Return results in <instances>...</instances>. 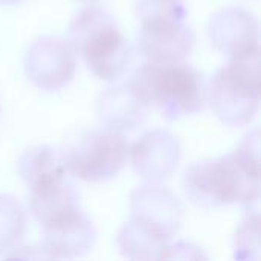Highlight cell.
<instances>
[{
  "mask_svg": "<svg viewBox=\"0 0 261 261\" xmlns=\"http://www.w3.org/2000/svg\"><path fill=\"white\" fill-rule=\"evenodd\" d=\"M21 0H0V5H15Z\"/></svg>",
  "mask_w": 261,
  "mask_h": 261,
  "instance_id": "ffe728a7",
  "label": "cell"
},
{
  "mask_svg": "<svg viewBox=\"0 0 261 261\" xmlns=\"http://www.w3.org/2000/svg\"><path fill=\"white\" fill-rule=\"evenodd\" d=\"M132 164L138 176L151 185L165 182L176 171L180 161V144L165 130L144 135L132 148Z\"/></svg>",
  "mask_w": 261,
  "mask_h": 261,
  "instance_id": "30bf717a",
  "label": "cell"
},
{
  "mask_svg": "<svg viewBox=\"0 0 261 261\" xmlns=\"http://www.w3.org/2000/svg\"><path fill=\"white\" fill-rule=\"evenodd\" d=\"M185 20L150 18L141 21L139 50L151 63H180L193 50L196 35Z\"/></svg>",
  "mask_w": 261,
  "mask_h": 261,
  "instance_id": "52a82bcc",
  "label": "cell"
},
{
  "mask_svg": "<svg viewBox=\"0 0 261 261\" xmlns=\"http://www.w3.org/2000/svg\"><path fill=\"white\" fill-rule=\"evenodd\" d=\"M236 258L258 260L260 258V216L255 211L240 223L236 234Z\"/></svg>",
  "mask_w": 261,
  "mask_h": 261,
  "instance_id": "e0dca14e",
  "label": "cell"
},
{
  "mask_svg": "<svg viewBox=\"0 0 261 261\" xmlns=\"http://www.w3.org/2000/svg\"><path fill=\"white\" fill-rule=\"evenodd\" d=\"M29 191L31 213L41 226L61 214L80 210L78 191L66 176L34 185Z\"/></svg>",
  "mask_w": 261,
  "mask_h": 261,
  "instance_id": "7c38bea8",
  "label": "cell"
},
{
  "mask_svg": "<svg viewBox=\"0 0 261 261\" xmlns=\"http://www.w3.org/2000/svg\"><path fill=\"white\" fill-rule=\"evenodd\" d=\"M96 113L106 128L119 133L135 130L145 121V107L127 84L107 89L98 99Z\"/></svg>",
  "mask_w": 261,
  "mask_h": 261,
  "instance_id": "4fadbf2b",
  "label": "cell"
},
{
  "mask_svg": "<svg viewBox=\"0 0 261 261\" xmlns=\"http://www.w3.org/2000/svg\"><path fill=\"white\" fill-rule=\"evenodd\" d=\"M188 200L202 208L251 206L260 197V132L254 128L229 156L190 165L182 179Z\"/></svg>",
  "mask_w": 261,
  "mask_h": 261,
  "instance_id": "6da1fadb",
  "label": "cell"
},
{
  "mask_svg": "<svg viewBox=\"0 0 261 261\" xmlns=\"http://www.w3.org/2000/svg\"><path fill=\"white\" fill-rule=\"evenodd\" d=\"M67 41L101 80L121 78L130 61L132 47L113 15L98 6L83 9L69 28Z\"/></svg>",
  "mask_w": 261,
  "mask_h": 261,
  "instance_id": "3957f363",
  "label": "cell"
},
{
  "mask_svg": "<svg viewBox=\"0 0 261 261\" xmlns=\"http://www.w3.org/2000/svg\"><path fill=\"white\" fill-rule=\"evenodd\" d=\"M127 87L144 107H158L170 121L199 113L208 102L203 75L182 61H150L135 72Z\"/></svg>",
  "mask_w": 261,
  "mask_h": 261,
  "instance_id": "7a4b0ae2",
  "label": "cell"
},
{
  "mask_svg": "<svg viewBox=\"0 0 261 261\" xmlns=\"http://www.w3.org/2000/svg\"><path fill=\"white\" fill-rule=\"evenodd\" d=\"M76 70V52L67 40L44 37L24 57V72L40 89L54 92L69 84Z\"/></svg>",
  "mask_w": 261,
  "mask_h": 261,
  "instance_id": "8992f818",
  "label": "cell"
},
{
  "mask_svg": "<svg viewBox=\"0 0 261 261\" xmlns=\"http://www.w3.org/2000/svg\"><path fill=\"white\" fill-rule=\"evenodd\" d=\"M167 243L168 240L161 234L133 219L125 223L118 234V246L121 248V252L132 260H159Z\"/></svg>",
  "mask_w": 261,
  "mask_h": 261,
  "instance_id": "9a60e30c",
  "label": "cell"
},
{
  "mask_svg": "<svg viewBox=\"0 0 261 261\" xmlns=\"http://www.w3.org/2000/svg\"><path fill=\"white\" fill-rule=\"evenodd\" d=\"M132 219L170 240L180 226L182 205L168 190L150 185L132 194Z\"/></svg>",
  "mask_w": 261,
  "mask_h": 261,
  "instance_id": "8fae6325",
  "label": "cell"
},
{
  "mask_svg": "<svg viewBox=\"0 0 261 261\" xmlns=\"http://www.w3.org/2000/svg\"><path fill=\"white\" fill-rule=\"evenodd\" d=\"M0 113H2V109H0Z\"/></svg>",
  "mask_w": 261,
  "mask_h": 261,
  "instance_id": "7402d4cb",
  "label": "cell"
},
{
  "mask_svg": "<svg viewBox=\"0 0 261 261\" xmlns=\"http://www.w3.org/2000/svg\"><path fill=\"white\" fill-rule=\"evenodd\" d=\"M61 154L67 173L86 182L102 184L119 174L130 148L122 133L99 128L78 135Z\"/></svg>",
  "mask_w": 261,
  "mask_h": 261,
  "instance_id": "5b68a950",
  "label": "cell"
},
{
  "mask_svg": "<svg viewBox=\"0 0 261 261\" xmlns=\"http://www.w3.org/2000/svg\"><path fill=\"white\" fill-rule=\"evenodd\" d=\"M26 232V213L11 196H0V257L18 246Z\"/></svg>",
  "mask_w": 261,
  "mask_h": 261,
  "instance_id": "2e32d148",
  "label": "cell"
},
{
  "mask_svg": "<svg viewBox=\"0 0 261 261\" xmlns=\"http://www.w3.org/2000/svg\"><path fill=\"white\" fill-rule=\"evenodd\" d=\"M17 170L28 188L50 179L67 176L63 154L47 145L26 150L17 162Z\"/></svg>",
  "mask_w": 261,
  "mask_h": 261,
  "instance_id": "5bb4252c",
  "label": "cell"
},
{
  "mask_svg": "<svg viewBox=\"0 0 261 261\" xmlns=\"http://www.w3.org/2000/svg\"><path fill=\"white\" fill-rule=\"evenodd\" d=\"M260 50L217 70L208 86V102L216 116L229 127L248 125L260 107Z\"/></svg>",
  "mask_w": 261,
  "mask_h": 261,
  "instance_id": "277c9868",
  "label": "cell"
},
{
  "mask_svg": "<svg viewBox=\"0 0 261 261\" xmlns=\"http://www.w3.org/2000/svg\"><path fill=\"white\" fill-rule=\"evenodd\" d=\"M208 35L216 49L231 60L258 52V21L242 8H225L208 21Z\"/></svg>",
  "mask_w": 261,
  "mask_h": 261,
  "instance_id": "9c48e42d",
  "label": "cell"
},
{
  "mask_svg": "<svg viewBox=\"0 0 261 261\" xmlns=\"http://www.w3.org/2000/svg\"><path fill=\"white\" fill-rule=\"evenodd\" d=\"M5 258H24V260L31 258V260H37V258H47V257L44 255L41 248L40 249H37V248H15L9 254H6Z\"/></svg>",
  "mask_w": 261,
  "mask_h": 261,
  "instance_id": "d6986e66",
  "label": "cell"
},
{
  "mask_svg": "<svg viewBox=\"0 0 261 261\" xmlns=\"http://www.w3.org/2000/svg\"><path fill=\"white\" fill-rule=\"evenodd\" d=\"M96 242L92 222L80 211H69L43 225L41 251L47 258L72 260L86 255Z\"/></svg>",
  "mask_w": 261,
  "mask_h": 261,
  "instance_id": "ba28073f",
  "label": "cell"
},
{
  "mask_svg": "<svg viewBox=\"0 0 261 261\" xmlns=\"http://www.w3.org/2000/svg\"><path fill=\"white\" fill-rule=\"evenodd\" d=\"M81 2H86V3H95V2H98V0H81Z\"/></svg>",
  "mask_w": 261,
  "mask_h": 261,
  "instance_id": "44dd1931",
  "label": "cell"
},
{
  "mask_svg": "<svg viewBox=\"0 0 261 261\" xmlns=\"http://www.w3.org/2000/svg\"><path fill=\"white\" fill-rule=\"evenodd\" d=\"M136 14L141 21L150 18L185 20L188 9L185 0H138Z\"/></svg>",
  "mask_w": 261,
  "mask_h": 261,
  "instance_id": "ac0fdd59",
  "label": "cell"
}]
</instances>
